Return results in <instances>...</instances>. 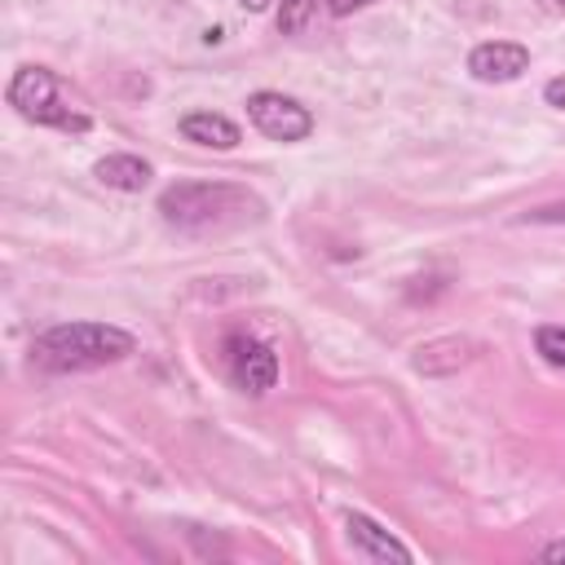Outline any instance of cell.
Wrapping results in <instances>:
<instances>
[{
    "instance_id": "obj_1",
    "label": "cell",
    "mask_w": 565,
    "mask_h": 565,
    "mask_svg": "<svg viewBox=\"0 0 565 565\" xmlns=\"http://www.w3.org/2000/svg\"><path fill=\"white\" fill-rule=\"evenodd\" d=\"M159 216L185 234H221L265 216V203L234 181H172L159 194Z\"/></svg>"
},
{
    "instance_id": "obj_2",
    "label": "cell",
    "mask_w": 565,
    "mask_h": 565,
    "mask_svg": "<svg viewBox=\"0 0 565 565\" xmlns=\"http://www.w3.org/2000/svg\"><path fill=\"white\" fill-rule=\"evenodd\" d=\"M132 349H137L132 331L115 322H57L31 340V362L53 375H75V371L124 362Z\"/></svg>"
},
{
    "instance_id": "obj_3",
    "label": "cell",
    "mask_w": 565,
    "mask_h": 565,
    "mask_svg": "<svg viewBox=\"0 0 565 565\" xmlns=\"http://www.w3.org/2000/svg\"><path fill=\"white\" fill-rule=\"evenodd\" d=\"M9 106L31 119V124H44V128H62V132H88V115L62 106L57 97V75L49 66H18L9 88H4Z\"/></svg>"
},
{
    "instance_id": "obj_4",
    "label": "cell",
    "mask_w": 565,
    "mask_h": 565,
    "mask_svg": "<svg viewBox=\"0 0 565 565\" xmlns=\"http://www.w3.org/2000/svg\"><path fill=\"white\" fill-rule=\"evenodd\" d=\"M247 119L256 124V132H265L269 141H305L313 132V115L309 106H300L296 97L287 93H274V88H260L247 97Z\"/></svg>"
},
{
    "instance_id": "obj_5",
    "label": "cell",
    "mask_w": 565,
    "mask_h": 565,
    "mask_svg": "<svg viewBox=\"0 0 565 565\" xmlns=\"http://www.w3.org/2000/svg\"><path fill=\"white\" fill-rule=\"evenodd\" d=\"M225 371L252 397H260V393H269L278 384V358H274V349L260 344V340H252V335H243V331L225 335Z\"/></svg>"
},
{
    "instance_id": "obj_6",
    "label": "cell",
    "mask_w": 565,
    "mask_h": 565,
    "mask_svg": "<svg viewBox=\"0 0 565 565\" xmlns=\"http://www.w3.org/2000/svg\"><path fill=\"white\" fill-rule=\"evenodd\" d=\"M530 71V49L516 40H481L468 53V75L481 84H512Z\"/></svg>"
},
{
    "instance_id": "obj_7",
    "label": "cell",
    "mask_w": 565,
    "mask_h": 565,
    "mask_svg": "<svg viewBox=\"0 0 565 565\" xmlns=\"http://www.w3.org/2000/svg\"><path fill=\"white\" fill-rule=\"evenodd\" d=\"M344 534H349V543L362 552V556H371V561H411V547L406 543H397L375 516H366V512H344Z\"/></svg>"
},
{
    "instance_id": "obj_8",
    "label": "cell",
    "mask_w": 565,
    "mask_h": 565,
    "mask_svg": "<svg viewBox=\"0 0 565 565\" xmlns=\"http://www.w3.org/2000/svg\"><path fill=\"white\" fill-rule=\"evenodd\" d=\"M472 353H477V344L468 335H437V340L415 349V371L419 375H450V371L468 366Z\"/></svg>"
},
{
    "instance_id": "obj_9",
    "label": "cell",
    "mask_w": 565,
    "mask_h": 565,
    "mask_svg": "<svg viewBox=\"0 0 565 565\" xmlns=\"http://www.w3.org/2000/svg\"><path fill=\"white\" fill-rule=\"evenodd\" d=\"M181 137L185 141H194V146H207V150H234L238 141H243V132H238V124L234 119H225V115H216V110H190V115H181Z\"/></svg>"
},
{
    "instance_id": "obj_10",
    "label": "cell",
    "mask_w": 565,
    "mask_h": 565,
    "mask_svg": "<svg viewBox=\"0 0 565 565\" xmlns=\"http://www.w3.org/2000/svg\"><path fill=\"white\" fill-rule=\"evenodd\" d=\"M93 177H97L106 190H124V194H137V190H146V185H150L154 168H150L141 154L115 150V154H106V159H97V163H93Z\"/></svg>"
},
{
    "instance_id": "obj_11",
    "label": "cell",
    "mask_w": 565,
    "mask_h": 565,
    "mask_svg": "<svg viewBox=\"0 0 565 565\" xmlns=\"http://www.w3.org/2000/svg\"><path fill=\"white\" fill-rule=\"evenodd\" d=\"M534 349L543 353V362H552V366H565V327H561V322H547V327H539V331H534Z\"/></svg>"
},
{
    "instance_id": "obj_12",
    "label": "cell",
    "mask_w": 565,
    "mask_h": 565,
    "mask_svg": "<svg viewBox=\"0 0 565 565\" xmlns=\"http://www.w3.org/2000/svg\"><path fill=\"white\" fill-rule=\"evenodd\" d=\"M313 9H318V0H282V4H278V31H282V35L305 31V22H309Z\"/></svg>"
},
{
    "instance_id": "obj_13",
    "label": "cell",
    "mask_w": 565,
    "mask_h": 565,
    "mask_svg": "<svg viewBox=\"0 0 565 565\" xmlns=\"http://www.w3.org/2000/svg\"><path fill=\"white\" fill-rule=\"evenodd\" d=\"M525 221H530V225H556V221H565V203L534 207V212H525Z\"/></svg>"
},
{
    "instance_id": "obj_14",
    "label": "cell",
    "mask_w": 565,
    "mask_h": 565,
    "mask_svg": "<svg viewBox=\"0 0 565 565\" xmlns=\"http://www.w3.org/2000/svg\"><path fill=\"white\" fill-rule=\"evenodd\" d=\"M543 102L556 106V110H565V75H556V79L543 84Z\"/></svg>"
},
{
    "instance_id": "obj_15",
    "label": "cell",
    "mask_w": 565,
    "mask_h": 565,
    "mask_svg": "<svg viewBox=\"0 0 565 565\" xmlns=\"http://www.w3.org/2000/svg\"><path fill=\"white\" fill-rule=\"evenodd\" d=\"M371 4H380V0H327V9H331L335 18H349V13H358V9H371Z\"/></svg>"
},
{
    "instance_id": "obj_16",
    "label": "cell",
    "mask_w": 565,
    "mask_h": 565,
    "mask_svg": "<svg viewBox=\"0 0 565 565\" xmlns=\"http://www.w3.org/2000/svg\"><path fill=\"white\" fill-rule=\"evenodd\" d=\"M539 561H565V539H556V543H547V547L539 552Z\"/></svg>"
},
{
    "instance_id": "obj_17",
    "label": "cell",
    "mask_w": 565,
    "mask_h": 565,
    "mask_svg": "<svg viewBox=\"0 0 565 565\" xmlns=\"http://www.w3.org/2000/svg\"><path fill=\"white\" fill-rule=\"evenodd\" d=\"M243 9H252V13H260V9H269V0H238Z\"/></svg>"
},
{
    "instance_id": "obj_18",
    "label": "cell",
    "mask_w": 565,
    "mask_h": 565,
    "mask_svg": "<svg viewBox=\"0 0 565 565\" xmlns=\"http://www.w3.org/2000/svg\"><path fill=\"white\" fill-rule=\"evenodd\" d=\"M556 4H561V9H565V0H556Z\"/></svg>"
}]
</instances>
